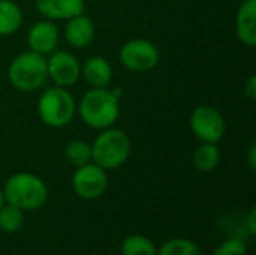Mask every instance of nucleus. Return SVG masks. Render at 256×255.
<instances>
[{
    "instance_id": "nucleus-1",
    "label": "nucleus",
    "mask_w": 256,
    "mask_h": 255,
    "mask_svg": "<svg viewBox=\"0 0 256 255\" xmlns=\"http://www.w3.org/2000/svg\"><path fill=\"white\" fill-rule=\"evenodd\" d=\"M76 111L84 125L92 129L111 128L120 117V96L110 87H90L82 95Z\"/></svg>"
},
{
    "instance_id": "nucleus-2",
    "label": "nucleus",
    "mask_w": 256,
    "mask_h": 255,
    "mask_svg": "<svg viewBox=\"0 0 256 255\" xmlns=\"http://www.w3.org/2000/svg\"><path fill=\"white\" fill-rule=\"evenodd\" d=\"M4 201L12 204L22 212L40 209L48 200V188L45 182L27 171L12 174L3 188Z\"/></svg>"
},
{
    "instance_id": "nucleus-3",
    "label": "nucleus",
    "mask_w": 256,
    "mask_h": 255,
    "mask_svg": "<svg viewBox=\"0 0 256 255\" xmlns=\"http://www.w3.org/2000/svg\"><path fill=\"white\" fill-rule=\"evenodd\" d=\"M132 152L129 135L116 126L99 131L92 143V161L104 170H117L126 164Z\"/></svg>"
},
{
    "instance_id": "nucleus-4",
    "label": "nucleus",
    "mask_w": 256,
    "mask_h": 255,
    "mask_svg": "<svg viewBox=\"0 0 256 255\" xmlns=\"http://www.w3.org/2000/svg\"><path fill=\"white\" fill-rule=\"evenodd\" d=\"M8 80L15 90L36 92L48 80L46 57L34 51H24L15 56L8 68Z\"/></svg>"
},
{
    "instance_id": "nucleus-5",
    "label": "nucleus",
    "mask_w": 256,
    "mask_h": 255,
    "mask_svg": "<svg viewBox=\"0 0 256 255\" xmlns=\"http://www.w3.org/2000/svg\"><path fill=\"white\" fill-rule=\"evenodd\" d=\"M76 114V102L72 93L58 86L46 89L38 99V116L50 128L68 126Z\"/></svg>"
},
{
    "instance_id": "nucleus-6",
    "label": "nucleus",
    "mask_w": 256,
    "mask_h": 255,
    "mask_svg": "<svg viewBox=\"0 0 256 255\" xmlns=\"http://www.w3.org/2000/svg\"><path fill=\"white\" fill-rule=\"evenodd\" d=\"M160 53L158 47L144 38H134L124 42L118 51L120 65L135 74L148 72L158 66Z\"/></svg>"
},
{
    "instance_id": "nucleus-7",
    "label": "nucleus",
    "mask_w": 256,
    "mask_h": 255,
    "mask_svg": "<svg viewBox=\"0 0 256 255\" xmlns=\"http://www.w3.org/2000/svg\"><path fill=\"white\" fill-rule=\"evenodd\" d=\"M189 126L195 138L201 143L218 144L226 134V122L224 114L212 105H198L189 117Z\"/></svg>"
},
{
    "instance_id": "nucleus-8",
    "label": "nucleus",
    "mask_w": 256,
    "mask_h": 255,
    "mask_svg": "<svg viewBox=\"0 0 256 255\" xmlns=\"http://www.w3.org/2000/svg\"><path fill=\"white\" fill-rule=\"evenodd\" d=\"M108 176L106 170L93 161L76 167L72 176V189L82 200H96L106 191Z\"/></svg>"
},
{
    "instance_id": "nucleus-9",
    "label": "nucleus",
    "mask_w": 256,
    "mask_h": 255,
    "mask_svg": "<svg viewBox=\"0 0 256 255\" xmlns=\"http://www.w3.org/2000/svg\"><path fill=\"white\" fill-rule=\"evenodd\" d=\"M48 78L54 83V86L69 89L78 83L81 78V63L80 60L69 51H54L46 59Z\"/></svg>"
},
{
    "instance_id": "nucleus-10",
    "label": "nucleus",
    "mask_w": 256,
    "mask_h": 255,
    "mask_svg": "<svg viewBox=\"0 0 256 255\" xmlns=\"http://www.w3.org/2000/svg\"><path fill=\"white\" fill-rule=\"evenodd\" d=\"M60 39V32L56 21L39 20L32 24L27 33V45L30 51H34L42 56H50L57 50Z\"/></svg>"
},
{
    "instance_id": "nucleus-11",
    "label": "nucleus",
    "mask_w": 256,
    "mask_h": 255,
    "mask_svg": "<svg viewBox=\"0 0 256 255\" xmlns=\"http://www.w3.org/2000/svg\"><path fill=\"white\" fill-rule=\"evenodd\" d=\"M64 38L66 42L74 48H87L96 38V26L88 15L80 14L66 20Z\"/></svg>"
},
{
    "instance_id": "nucleus-12",
    "label": "nucleus",
    "mask_w": 256,
    "mask_h": 255,
    "mask_svg": "<svg viewBox=\"0 0 256 255\" xmlns=\"http://www.w3.org/2000/svg\"><path fill=\"white\" fill-rule=\"evenodd\" d=\"M38 12L51 21H66L84 14L86 0H36Z\"/></svg>"
},
{
    "instance_id": "nucleus-13",
    "label": "nucleus",
    "mask_w": 256,
    "mask_h": 255,
    "mask_svg": "<svg viewBox=\"0 0 256 255\" xmlns=\"http://www.w3.org/2000/svg\"><path fill=\"white\" fill-rule=\"evenodd\" d=\"M112 75L114 72L110 60L102 56H90L81 63V77L93 89L110 87Z\"/></svg>"
},
{
    "instance_id": "nucleus-14",
    "label": "nucleus",
    "mask_w": 256,
    "mask_h": 255,
    "mask_svg": "<svg viewBox=\"0 0 256 255\" xmlns=\"http://www.w3.org/2000/svg\"><path fill=\"white\" fill-rule=\"evenodd\" d=\"M236 33L244 47L254 48L256 45V0L240 2L236 15Z\"/></svg>"
},
{
    "instance_id": "nucleus-15",
    "label": "nucleus",
    "mask_w": 256,
    "mask_h": 255,
    "mask_svg": "<svg viewBox=\"0 0 256 255\" xmlns=\"http://www.w3.org/2000/svg\"><path fill=\"white\" fill-rule=\"evenodd\" d=\"M24 15L14 0H0V36L14 35L22 24Z\"/></svg>"
},
{
    "instance_id": "nucleus-16",
    "label": "nucleus",
    "mask_w": 256,
    "mask_h": 255,
    "mask_svg": "<svg viewBox=\"0 0 256 255\" xmlns=\"http://www.w3.org/2000/svg\"><path fill=\"white\" fill-rule=\"evenodd\" d=\"M194 167L201 173H210L220 164V149L213 143H201L192 155Z\"/></svg>"
},
{
    "instance_id": "nucleus-17",
    "label": "nucleus",
    "mask_w": 256,
    "mask_h": 255,
    "mask_svg": "<svg viewBox=\"0 0 256 255\" xmlns=\"http://www.w3.org/2000/svg\"><path fill=\"white\" fill-rule=\"evenodd\" d=\"M64 158L75 168L92 162V143L86 140L69 141L64 147Z\"/></svg>"
},
{
    "instance_id": "nucleus-18",
    "label": "nucleus",
    "mask_w": 256,
    "mask_h": 255,
    "mask_svg": "<svg viewBox=\"0 0 256 255\" xmlns=\"http://www.w3.org/2000/svg\"><path fill=\"white\" fill-rule=\"evenodd\" d=\"M156 252L154 243L142 234H132L122 245V255H156Z\"/></svg>"
},
{
    "instance_id": "nucleus-19",
    "label": "nucleus",
    "mask_w": 256,
    "mask_h": 255,
    "mask_svg": "<svg viewBox=\"0 0 256 255\" xmlns=\"http://www.w3.org/2000/svg\"><path fill=\"white\" fill-rule=\"evenodd\" d=\"M24 224V212L12 204L4 203L0 207V230L4 233H15Z\"/></svg>"
},
{
    "instance_id": "nucleus-20",
    "label": "nucleus",
    "mask_w": 256,
    "mask_h": 255,
    "mask_svg": "<svg viewBox=\"0 0 256 255\" xmlns=\"http://www.w3.org/2000/svg\"><path fill=\"white\" fill-rule=\"evenodd\" d=\"M156 255H202L200 246L189 240V239H171L168 242H165L159 249Z\"/></svg>"
},
{
    "instance_id": "nucleus-21",
    "label": "nucleus",
    "mask_w": 256,
    "mask_h": 255,
    "mask_svg": "<svg viewBox=\"0 0 256 255\" xmlns=\"http://www.w3.org/2000/svg\"><path fill=\"white\" fill-rule=\"evenodd\" d=\"M213 255H248V249L242 239L234 237L220 243Z\"/></svg>"
},
{
    "instance_id": "nucleus-22",
    "label": "nucleus",
    "mask_w": 256,
    "mask_h": 255,
    "mask_svg": "<svg viewBox=\"0 0 256 255\" xmlns=\"http://www.w3.org/2000/svg\"><path fill=\"white\" fill-rule=\"evenodd\" d=\"M244 96L249 101H255L256 99V75H254V74L244 81Z\"/></svg>"
},
{
    "instance_id": "nucleus-23",
    "label": "nucleus",
    "mask_w": 256,
    "mask_h": 255,
    "mask_svg": "<svg viewBox=\"0 0 256 255\" xmlns=\"http://www.w3.org/2000/svg\"><path fill=\"white\" fill-rule=\"evenodd\" d=\"M244 225H246V228H248L249 234H250V236H255L256 234V209L255 207H252V209L249 210V213L246 215V218H244Z\"/></svg>"
},
{
    "instance_id": "nucleus-24",
    "label": "nucleus",
    "mask_w": 256,
    "mask_h": 255,
    "mask_svg": "<svg viewBox=\"0 0 256 255\" xmlns=\"http://www.w3.org/2000/svg\"><path fill=\"white\" fill-rule=\"evenodd\" d=\"M248 164L250 167V170L254 171L256 168V144L252 143L248 149Z\"/></svg>"
},
{
    "instance_id": "nucleus-25",
    "label": "nucleus",
    "mask_w": 256,
    "mask_h": 255,
    "mask_svg": "<svg viewBox=\"0 0 256 255\" xmlns=\"http://www.w3.org/2000/svg\"><path fill=\"white\" fill-rule=\"evenodd\" d=\"M6 201H4V195H3V189H0V207L4 204Z\"/></svg>"
},
{
    "instance_id": "nucleus-26",
    "label": "nucleus",
    "mask_w": 256,
    "mask_h": 255,
    "mask_svg": "<svg viewBox=\"0 0 256 255\" xmlns=\"http://www.w3.org/2000/svg\"><path fill=\"white\" fill-rule=\"evenodd\" d=\"M232 2H238L240 3V2H244V0H232Z\"/></svg>"
}]
</instances>
